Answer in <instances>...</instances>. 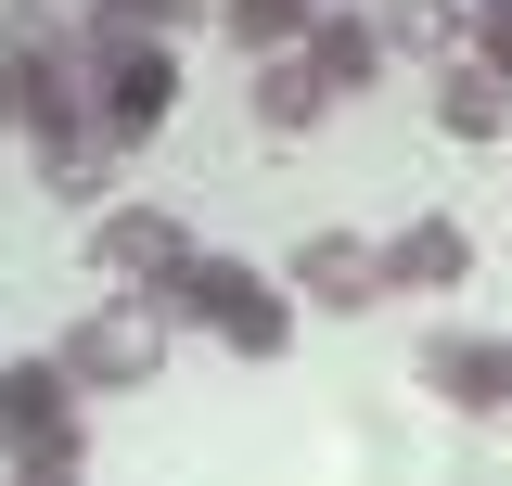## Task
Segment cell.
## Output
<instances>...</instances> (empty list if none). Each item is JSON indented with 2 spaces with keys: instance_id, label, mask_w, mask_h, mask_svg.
<instances>
[{
  "instance_id": "cell-1",
  "label": "cell",
  "mask_w": 512,
  "mask_h": 486,
  "mask_svg": "<svg viewBox=\"0 0 512 486\" xmlns=\"http://www.w3.org/2000/svg\"><path fill=\"white\" fill-rule=\"evenodd\" d=\"M77 103H90V128L116 154H141L154 128L180 116V39L116 26V13H77Z\"/></svg>"
},
{
  "instance_id": "cell-2",
  "label": "cell",
  "mask_w": 512,
  "mask_h": 486,
  "mask_svg": "<svg viewBox=\"0 0 512 486\" xmlns=\"http://www.w3.org/2000/svg\"><path fill=\"white\" fill-rule=\"evenodd\" d=\"M154 307H167L180 333H218L231 359H282V346H295V320H308L282 269H256V256H205V243L154 282Z\"/></svg>"
},
{
  "instance_id": "cell-3",
  "label": "cell",
  "mask_w": 512,
  "mask_h": 486,
  "mask_svg": "<svg viewBox=\"0 0 512 486\" xmlns=\"http://www.w3.org/2000/svg\"><path fill=\"white\" fill-rule=\"evenodd\" d=\"M167 346H180V320H167L154 295H128V282H116V295L90 307L52 359H64V384H77V397H128V384H167Z\"/></svg>"
},
{
  "instance_id": "cell-4",
  "label": "cell",
  "mask_w": 512,
  "mask_h": 486,
  "mask_svg": "<svg viewBox=\"0 0 512 486\" xmlns=\"http://www.w3.org/2000/svg\"><path fill=\"white\" fill-rule=\"evenodd\" d=\"M410 371H423V397L461 410V423H500V410H512V333H461V320H436Z\"/></svg>"
},
{
  "instance_id": "cell-5",
  "label": "cell",
  "mask_w": 512,
  "mask_h": 486,
  "mask_svg": "<svg viewBox=\"0 0 512 486\" xmlns=\"http://www.w3.org/2000/svg\"><path fill=\"white\" fill-rule=\"evenodd\" d=\"M180 256H192V218H167V205H90V282L154 295Z\"/></svg>"
},
{
  "instance_id": "cell-6",
  "label": "cell",
  "mask_w": 512,
  "mask_h": 486,
  "mask_svg": "<svg viewBox=\"0 0 512 486\" xmlns=\"http://www.w3.org/2000/svg\"><path fill=\"white\" fill-rule=\"evenodd\" d=\"M282 282H295V307H320V320H359V307L384 295V256L359 231H308L295 256H282Z\"/></svg>"
},
{
  "instance_id": "cell-7",
  "label": "cell",
  "mask_w": 512,
  "mask_h": 486,
  "mask_svg": "<svg viewBox=\"0 0 512 486\" xmlns=\"http://www.w3.org/2000/svg\"><path fill=\"white\" fill-rule=\"evenodd\" d=\"M384 295H461L474 282V231L461 218H410V231H384Z\"/></svg>"
},
{
  "instance_id": "cell-8",
  "label": "cell",
  "mask_w": 512,
  "mask_h": 486,
  "mask_svg": "<svg viewBox=\"0 0 512 486\" xmlns=\"http://www.w3.org/2000/svg\"><path fill=\"white\" fill-rule=\"evenodd\" d=\"M256 77H244V103H256V128H269V141H308L320 116H333V90H320V64L295 52V39H282V52H244Z\"/></svg>"
},
{
  "instance_id": "cell-9",
  "label": "cell",
  "mask_w": 512,
  "mask_h": 486,
  "mask_svg": "<svg viewBox=\"0 0 512 486\" xmlns=\"http://www.w3.org/2000/svg\"><path fill=\"white\" fill-rule=\"evenodd\" d=\"M77 410H90V397L64 384L52 346H39V359H13V371H0V461H13V448H39L52 423H77Z\"/></svg>"
},
{
  "instance_id": "cell-10",
  "label": "cell",
  "mask_w": 512,
  "mask_h": 486,
  "mask_svg": "<svg viewBox=\"0 0 512 486\" xmlns=\"http://www.w3.org/2000/svg\"><path fill=\"white\" fill-rule=\"evenodd\" d=\"M295 52H308V64H320V90L346 103V90H372V64H384V26H372V13H346V0H320Z\"/></svg>"
},
{
  "instance_id": "cell-11",
  "label": "cell",
  "mask_w": 512,
  "mask_h": 486,
  "mask_svg": "<svg viewBox=\"0 0 512 486\" xmlns=\"http://www.w3.org/2000/svg\"><path fill=\"white\" fill-rule=\"evenodd\" d=\"M436 128H448V141H500V128H512V77L474 64V52H448L436 64Z\"/></svg>"
},
{
  "instance_id": "cell-12",
  "label": "cell",
  "mask_w": 512,
  "mask_h": 486,
  "mask_svg": "<svg viewBox=\"0 0 512 486\" xmlns=\"http://www.w3.org/2000/svg\"><path fill=\"white\" fill-rule=\"evenodd\" d=\"M0 52L26 64V77H77V26H64V0H0Z\"/></svg>"
},
{
  "instance_id": "cell-13",
  "label": "cell",
  "mask_w": 512,
  "mask_h": 486,
  "mask_svg": "<svg viewBox=\"0 0 512 486\" xmlns=\"http://www.w3.org/2000/svg\"><path fill=\"white\" fill-rule=\"evenodd\" d=\"M372 26H384V52H410V64H448V52H461V0H384Z\"/></svg>"
},
{
  "instance_id": "cell-14",
  "label": "cell",
  "mask_w": 512,
  "mask_h": 486,
  "mask_svg": "<svg viewBox=\"0 0 512 486\" xmlns=\"http://www.w3.org/2000/svg\"><path fill=\"white\" fill-rule=\"evenodd\" d=\"M320 0H218L205 26H231V52H282V39H308Z\"/></svg>"
},
{
  "instance_id": "cell-15",
  "label": "cell",
  "mask_w": 512,
  "mask_h": 486,
  "mask_svg": "<svg viewBox=\"0 0 512 486\" xmlns=\"http://www.w3.org/2000/svg\"><path fill=\"white\" fill-rule=\"evenodd\" d=\"M13 474H26V486H64V474H90V410H77V423H52L39 448H13Z\"/></svg>"
},
{
  "instance_id": "cell-16",
  "label": "cell",
  "mask_w": 512,
  "mask_h": 486,
  "mask_svg": "<svg viewBox=\"0 0 512 486\" xmlns=\"http://www.w3.org/2000/svg\"><path fill=\"white\" fill-rule=\"evenodd\" d=\"M461 52L512 77V0H461Z\"/></svg>"
},
{
  "instance_id": "cell-17",
  "label": "cell",
  "mask_w": 512,
  "mask_h": 486,
  "mask_svg": "<svg viewBox=\"0 0 512 486\" xmlns=\"http://www.w3.org/2000/svg\"><path fill=\"white\" fill-rule=\"evenodd\" d=\"M90 13H116V26H154V39H180V26H205L218 0H90Z\"/></svg>"
},
{
  "instance_id": "cell-18",
  "label": "cell",
  "mask_w": 512,
  "mask_h": 486,
  "mask_svg": "<svg viewBox=\"0 0 512 486\" xmlns=\"http://www.w3.org/2000/svg\"><path fill=\"white\" fill-rule=\"evenodd\" d=\"M26 103H39V77H26V64L0 52V128H26Z\"/></svg>"
},
{
  "instance_id": "cell-19",
  "label": "cell",
  "mask_w": 512,
  "mask_h": 486,
  "mask_svg": "<svg viewBox=\"0 0 512 486\" xmlns=\"http://www.w3.org/2000/svg\"><path fill=\"white\" fill-rule=\"evenodd\" d=\"M77 13H90V0H77Z\"/></svg>"
}]
</instances>
